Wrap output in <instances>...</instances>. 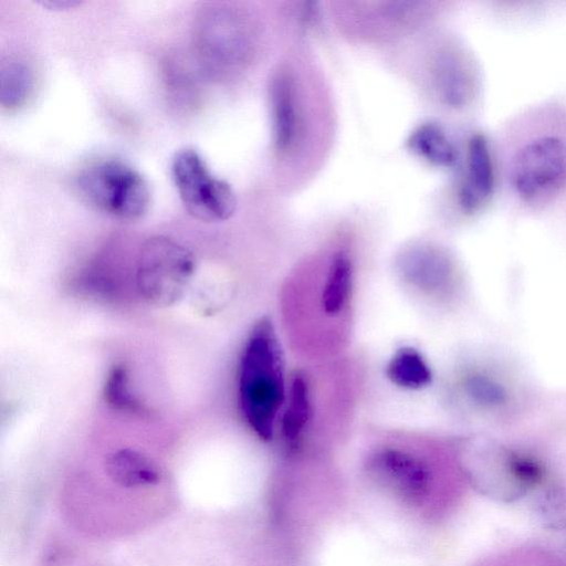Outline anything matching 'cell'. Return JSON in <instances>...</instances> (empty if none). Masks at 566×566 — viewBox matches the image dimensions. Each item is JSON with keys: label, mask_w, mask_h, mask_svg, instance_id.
<instances>
[{"label": "cell", "mask_w": 566, "mask_h": 566, "mask_svg": "<svg viewBox=\"0 0 566 566\" xmlns=\"http://www.w3.org/2000/svg\"><path fill=\"white\" fill-rule=\"evenodd\" d=\"M238 398L251 430L260 439L271 440L286 388L282 349L266 317L254 324L244 344L239 363Z\"/></svg>", "instance_id": "1"}, {"label": "cell", "mask_w": 566, "mask_h": 566, "mask_svg": "<svg viewBox=\"0 0 566 566\" xmlns=\"http://www.w3.org/2000/svg\"><path fill=\"white\" fill-rule=\"evenodd\" d=\"M76 186L90 205L120 220H137L150 206L147 180L120 160L105 159L88 165L77 176Z\"/></svg>", "instance_id": "2"}, {"label": "cell", "mask_w": 566, "mask_h": 566, "mask_svg": "<svg viewBox=\"0 0 566 566\" xmlns=\"http://www.w3.org/2000/svg\"><path fill=\"white\" fill-rule=\"evenodd\" d=\"M195 256L182 244L156 235L140 248L136 283L144 300L156 306H170L184 296L195 273Z\"/></svg>", "instance_id": "3"}, {"label": "cell", "mask_w": 566, "mask_h": 566, "mask_svg": "<svg viewBox=\"0 0 566 566\" xmlns=\"http://www.w3.org/2000/svg\"><path fill=\"white\" fill-rule=\"evenodd\" d=\"M171 176L181 202L193 218L223 221L234 212L237 199L231 186L211 175L197 150L177 151L171 160Z\"/></svg>", "instance_id": "4"}, {"label": "cell", "mask_w": 566, "mask_h": 566, "mask_svg": "<svg viewBox=\"0 0 566 566\" xmlns=\"http://www.w3.org/2000/svg\"><path fill=\"white\" fill-rule=\"evenodd\" d=\"M516 195L535 203L566 185V143L555 135L531 139L515 155L511 171Z\"/></svg>", "instance_id": "5"}, {"label": "cell", "mask_w": 566, "mask_h": 566, "mask_svg": "<svg viewBox=\"0 0 566 566\" xmlns=\"http://www.w3.org/2000/svg\"><path fill=\"white\" fill-rule=\"evenodd\" d=\"M367 465L379 482L407 502H421L428 493L430 470L422 459L407 450L382 447L370 455Z\"/></svg>", "instance_id": "6"}, {"label": "cell", "mask_w": 566, "mask_h": 566, "mask_svg": "<svg viewBox=\"0 0 566 566\" xmlns=\"http://www.w3.org/2000/svg\"><path fill=\"white\" fill-rule=\"evenodd\" d=\"M201 54L214 65L238 62L244 49V34L235 17L227 8L211 7L202 11L196 28Z\"/></svg>", "instance_id": "7"}, {"label": "cell", "mask_w": 566, "mask_h": 566, "mask_svg": "<svg viewBox=\"0 0 566 566\" xmlns=\"http://www.w3.org/2000/svg\"><path fill=\"white\" fill-rule=\"evenodd\" d=\"M494 167L485 137L473 135L468 143L467 166L458 191V199L465 212L483 207L494 190Z\"/></svg>", "instance_id": "8"}, {"label": "cell", "mask_w": 566, "mask_h": 566, "mask_svg": "<svg viewBox=\"0 0 566 566\" xmlns=\"http://www.w3.org/2000/svg\"><path fill=\"white\" fill-rule=\"evenodd\" d=\"M272 133L275 150L285 155L293 150L301 134V113L293 78L277 73L270 88Z\"/></svg>", "instance_id": "9"}, {"label": "cell", "mask_w": 566, "mask_h": 566, "mask_svg": "<svg viewBox=\"0 0 566 566\" xmlns=\"http://www.w3.org/2000/svg\"><path fill=\"white\" fill-rule=\"evenodd\" d=\"M398 263L402 279L423 292L440 293L449 287L452 279L451 263L434 248H412L401 255Z\"/></svg>", "instance_id": "10"}, {"label": "cell", "mask_w": 566, "mask_h": 566, "mask_svg": "<svg viewBox=\"0 0 566 566\" xmlns=\"http://www.w3.org/2000/svg\"><path fill=\"white\" fill-rule=\"evenodd\" d=\"M354 285V266L352 259L344 251H337L331 258L325 273L319 304L323 313L331 318L339 317L346 312Z\"/></svg>", "instance_id": "11"}, {"label": "cell", "mask_w": 566, "mask_h": 566, "mask_svg": "<svg viewBox=\"0 0 566 566\" xmlns=\"http://www.w3.org/2000/svg\"><path fill=\"white\" fill-rule=\"evenodd\" d=\"M106 470L117 484L126 488L153 485L159 481L155 463L132 449L113 452L106 460Z\"/></svg>", "instance_id": "12"}, {"label": "cell", "mask_w": 566, "mask_h": 566, "mask_svg": "<svg viewBox=\"0 0 566 566\" xmlns=\"http://www.w3.org/2000/svg\"><path fill=\"white\" fill-rule=\"evenodd\" d=\"M409 149L438 167H452L458 160V151L446 132L436 123H423L409 135Z\"/></svg>", "instance_id": "13"}, {"label": "cell", "mask_w": 566, "mask_h": 566, "mask_svg": "<svg viewBox=\"0 0 566 566\" xmlns=\"http://www.w3.org/2000/svg\"><path fill=\"white\" fill-rule=\"evenodd\" d=\"M312 417L311 391L307 378L296 373L290 384L281 431L289 443H295L303 434Z\"/></svg>", "instance_id": "14"}, {"label": "cell", "mask_w": 566, "mask_h": 566, "mask_svg": "<svg viewBox=\"0 0 566 566\" xmlns=\"http://www.w3.org/2000/svg\"><path fill=\"white\" fill-rule=\"evenodd\" d=\"M386 374L392 384L410 390L424 388L432 379L426 359L411 346H403L395 352L387 365Z\"/></svg>", "instance_id": "15"}, {"label": "cell", "mask_w": 566, "mask_h": 566, "mask_svg": "<svg viewBox=\"0 0 566 566\" xmlns=\"http://www.w3.org/2000/svg\"><path fill=\"white\" fill-rule=\"evenodd\" d=\"M437 83L441 97L453 107L464 105L472 93V80L467 66L453 55L442 59L437 69Z\"/></svg>", "instance_id": "16"}, {"label": "cell", "mask_w": 566, "mask_h": 566, "mask_svg": "<svg viewBox=\"0 0 566 566\" xmlns=\"http://www.w3.org/2000/svg\"><path fill=\"white\" fill-rule=\"evenodd\" d=\"M33 88L31 69L22 61L9 60L0 71V103L3 108L15 109L29 98Z\"/></svg>", "instance_id": "17"}, {"label": "cell", "mask_w": 566, "mask_h": 566, "mask_svg": "<svg viewBox=\"0 0 566 566\" xmlns=\"http://www.w3.org/2000/svg\"><path fill=\"white\" fill-rule=\"evenodd\" d=\"M104 399L115 410L143 415L145 406L132 394L128 374L123 365H115L108 373L104 385Z\"/></svg>", "instance_id": "18"}, {"label": "cell", "mask_w": 566, "mask_h": 566, "mask_svg": "<svg viewBox=\"0 0 566 566\" xmlns=\"http://www.w3.org/2000/svg\"><path fill=\"white\" fill-rule=\"evenodd\" d=\"M463 388L474 403L484 408L500 407L507 399L505 388L484 373H470L463 380Z\"/></svg>", "instance_id": "19"}, {"label": "cell", "mask_w": 566, "mask_h": 566, "mask_svg": "<svg viewBox=\"0 0 566 566\" xmlns=\"http://www.w3.org/2000/svg\"><path fill=\"white\" fill-rule=\"evenodd\" d=\"M504 460L509 476L522 492L536 485L543 478L542 465L527 454L509 451Z\"/></svg>", "instance_id": "20"}, {"label": "cell", "mask_w": 566, "mask_h": 566, "mask_svg": "<svg viewBox=\"0 0 566 566\" xmlns=\"http://www.w3.org/2000/svg\"><path fill=\"white\" fill-rule=\"evenodd\" d=\"M42 6H45V7H49V8H53V9H66V8H72L76 4H78L80 2L77 1H70V0H46V1H41L40 2Z\"/></svg>", "instance_id": "21"}]
</instances>
